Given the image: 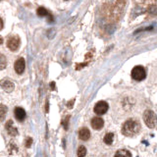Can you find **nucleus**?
Returning a JSON list of instances; mask_svg holds the SVG:
<instances>
[{"label": "nucleus", "mask_w": 157, "mask_h": 157, "mask_svg": "<svg viewBox=\"0 0 157 157\" xmlns=\"http://www.w3.org/2000/svg\"><path fill=\"white\" fill-rule=\"evenodd\" d=\"M140 131V124L136 120H128L124 123L122 127V133L129 138H133L138 135Z\"/></svg>", "instance_id": "obj_1"}, {"label": "nucleus", "mask_w": 157, "mask_h": 157, "mask_svg": "<svg viewBox=\"0 0 157 157\" xmlns=\"http://www.w3.org/2000/svg\"><path fill=\"white\" fill-rule=\"evenodd\" d=\"M143 121L149 129H154L156 127V114L152 110H146L143 113Z\"/></svg>", "instance_id": "obj_2"}, {"label": "nucleus", "mask_w": 157, "mask_h": 157, "mask_svg": "<svg viewBox=\"0 0 157 157\" xmlns=\"http://www.w3.org/2000/svg\"><path fill=\"white\" fill-rule=\"evenodd\" d=\"M146 77L145 70L142 66H136L135 68L132 70V78L136 81H142L145 80Z\"/></svg>", "instance_id": "obj_3"}, {"label": "nucleus", "mask_w": 157, "mask_h": 157, "mask_svg": "<svg viewBox=\"0 0 157 157\" xmlns=\"http://www.w3.org/2000/svg\"><path fill=\"white\" fill-rule=\"evenodd\" d=\"M20 44H21V39L18 35H12L7 40V47L11 51L18 50V48L20 47Z\"/></svg>", "instance_id": "obj_4"}, {"label": "nucleus", "mask_w": 157, "mask_h": 157, "mask_svg": "<svg viewBox=\"0 0 157 157\" xmlns=\"http://www.w3.org/2000/svg\"><path fill=\"white\" fill-rule=\"evenodd\" d=\"M108 108H109V105H108L107 102L98 101L94 106V112L97 115H103L108 111Z\"/></svg>", "instance_id": "obj_5"}, {"label": "nucleus", "mask_w": 157, "mask_h": 157, "mask_svg": "<svg viewBox=\"0 0 157 157\" xmlns=\"http://www.w3.org/2000/svg\"><path fill=\"white\" fill-rule=\"evenodd\" d=\"M25 68H26V61L24 58L21 57L18 59V60H16V62L14 64V69L17 74L19 75L23 74L25 71Z\"/></svg>", "instance_id": "obj_6"}, {"label": "nucleus", "mask_w": 157, "mask_h": 157, "mask_svg": "<svg viewBox=\"0 0 157 157\" xmlns=\"http://www.w3.org/2000/svg\"><path fill=\"white\" fill-rule=\"evenodd\" d=\"M0 86L6 92H12L13 89H14V84H13V82L9 79L1 80V81H0Z\"/></svg>", "instance_id": "obj_7"}, {"label": "nucleus", "mask_w": 157, "mask_h": 157, "mask_svg": "<svg viewBox=\"0 0 157 157\" xmlns=\"http://www.w3.org/2000/svg\"><path fill=\"white\" fill-rule=\"evenodd\" d=\"M104 126V121L100 117H94L91 120V127L94 130H101Z\"/></svg>", "instance_id": "obj_8"}, {"label": "nucleus", "mask_w": 157, "mask_h": 157, "mask_svg": "<svg viewBox=\"0 0 157 157\" xmlns=\"http://www.w3.org/2000/svg\"><path fill=\"white\" fill-rule=\"evenodd\" d=\"M5 128H6L7 132H8V133L10 136H15L18 135V130L16 128L13 126V121L12 120H9L8 122L6 123V125H5Z\"/></svg>", "instance_id": "obj_9"}, {"label": "nucleus", "mask_w": 157, "mask_h": 157, "mask_svg": "<svg viewBox=\"0 0 157 157\" xmlns=\"http://www.w3.org/2000/svg\"><path fill=\"white\" fill-rule=\"evenodd\" d=\"M14 114H15V117L18 121H24L25 118H26V111L23 108L21 107H16L14 110Z\"/></svg>", "instance_id": "obj_10"}, {"label": "nucleus", "mask_w": 157, "mask_h": 157, "mask_svg": "<svg viewBox=\"0 0 157 157\" xmlns=\"http://www.w3.org/2000/svg\"><path fill=\"white\" fill-rule=\"evenodd\" d=\"M79 138L82 140H87L91 138V132L87 128H82L79 131Z\"/></svg>", "instance_id": "obj_11"}, {"label": "nucleus", "mask_w": 157, "mask_h": 157, "mask_svg": "<svg viewBox=\"0 0 157 157\" xmlns=\"http://www.w3.org/2000/svg\"><path fill=\"white\" fill-rule=\"evenodd\" d=\"M114 157H132V154L129 150H126V149H120L116 152Z\"/></svg>", "instance_id": "obj_12"}, {"label": "nucleus", "mask_w": 157, "mask_h": 157, "mask_svg": "<svg viewBox=\"0 0 157 157\" xmlns=\"http://www.w3.org/2000/svg\"><path fill=\"white\" fill-rule=\"evenodd\" d=\"M7 111H8V108H7L6 105L0 104V122L5 119V116H6Z\"/></svg>", "instance_id": "obj_13"}, {"label": "nucleus", "mask_w": 157, "mask_h": 157, "mask_svg": "<svg viewBox=\"0 0 157 157\" xmlns=\"http://www.w3.org/2000/svg\"><path fill=\"white\" fill-rule=\"evenodd\" d=\"M113 140H114V135L112 133H108L104 136V142L106 145H112Z\"/></svg>", "instance_id": "obj_14"}, {"label": "nucleus", "mask_w": 157, "mask_h": 157, "mask_svg": "<svg viewBox=\"0 0 157 157\" xmlns=\"http://www.w3.org/2000/svg\"><path fill=\"white\" fill-rule=\"evenodd\" d=\"M7 66V59L2 53H0V70H4Z\"/></svg>", "instance_id": "obj_15"}, {"label": "nucleus", "mask_w": 157, "mask_h": 157, "mask_svg": "<svg viewBox=\"0 0 157 157\" xmlns=\"http://www.w3.org/2000/svg\"><path fill=\"white\" fill-rule=\"evenodd\" d=\"M37 13L38 16H48V15H49V13H48V11L44 7H39V8L37 9Z\"/></svg>", "instance_id": "obj_16"}, {"label": "nucleus", "mask_w": 157, "mask_h": 157, "mask_svg": "<svg viewBox=\"0 0 157 157\" xmlns=\"http://www.w3.org/2000/svg\"><path fill=\"white\" fill-rule=\"evenodd\" d=\"M86 154V148L84 145H81L78 148V156L79 157H84Z\"/></svg>", "instance_id": "obj_17"}, {"label": "nucleus", "mask_w": 157, "mask_h": 157, "mask_svg": "<svg viewBox=\"0 0 157 157\" xmlns=\"http://www.w3.org/2000/svg\"><path fill=\"white\" fill-rule=\"evenodd\" d=\"M69 120H70V115L67 116L66 119L64 120L63 125H64V128H65V130H68V127H69Z\"/></svg>", "instance_id": "obj_18"}, {"label": "nucleus", "mask_w": 157, "mask_h": 157, "mask_svg": "<svg viewBox=\"0 0 157 157\" xmlns=\"http://www.w3.org/2000/svg\"><path fill=\"white\" fill-rule=\"evenodd\" d=\"M32 142H33V138H28L27 141H26V146H27V147H30V145H32Z\"/></svg>", "instance_id": "obj_19"}, {"label": "nucleus", "mask_w": 157, "mask_h": 157, "mask_svg": "<svg viewBox=\"0 0 157 157\" xmlns=\"http://www.w3.org/2000/svg\"><path fill=\"white\" fill-rule=\"evenodd\" d=\"M74 102H75V100H70V101L68 102V104H67V106H68V108H72L73 107V104H74Z\"/></svg>", "instance_id": "obj_20"}, {"label": "nucleus", "mask_w": 157, "mask_h": 157, "mask_svg": "<svg viewBox=\"0 0 157 157\" xmlns=\"http://www.w3.org/2000/svg\"><path fill=\"white\" fill-rule=\"evenodd\" d=\"M3 29V21H2V19L0 18V30Z\"/></svg>", "instance_id": "obj_21"}, {"label": "nucleus", "mask_w": 157, "mask_h": 157, "mask_svg": "<svg viewBox=\"0 0 157 157\" xmlns=\"http://www.w3.org/2000/svg\"><path fill=\"white\" fill-rule=\"evenodd\" d=\"M50 86H51V89H55V83H51L50 84Z\"/></svg>", "instance_id": "obj_22"}, {"label": "nucleus", "mask_w": 157, "mask_h": 157, "mask_svg": "<svg viewBox=\"0 0 157 157\" xmlns=\"http://www.w3.org/2000/svg\"><path fill=\"white\" fill-rule=\"evenodd\" d=\"M3 43V38H2V37L0 35V44H2Z\"/></svg>", "instance_id": "obj_23"}]
</instances>
